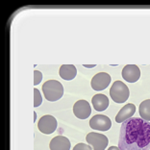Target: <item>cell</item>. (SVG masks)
<instances>
[{
    "mask_svg": "<svg viewBox=\"0 0 150 150\" xmlns=\"http://www.w3.org/2000/svg\"><path fill=\"white\" fill-rule=\"evenodd\" d=\"M120 150H150V122L141 117L124 121L119 131Z\"/></svg>",
    "mask_w": 150,
    "mask_h": 150,
    "instance_id": "obj_1",
    "label": "cell"
},
{
    "mask_svg": "<svg viewBox=\"0 0 150 150\" xmlns=\"http://www.w3.org/2000/svg\"><path fill=\"white\" fill-rule=\"evenodd\" d=\"M43 95L48 101L55 102L62 98L64 95L63 85L57 80H48L42 85Z\"/></svg>",
    "mask_w": 150,
    "mask_h": 150,
    "instance_id": "obj_2",
    "label": "cell"
},
{
    "mask_svg": "<svg viewBox=\"0 0 150 150\" xmlns=\"http://www.w3.org/2000/svg\"><path fill=\"white\" fill-rule=\"evenodd\" d=\"M130 95L129 88L121 81H115L110 88V96L115 103H125Z\"/></svg>",
    "mask_w": 150,
    "mask_h": 150,
    "instance_id": "obj_3",
    "label": "cell"
},
{
    "mask_svg": "<svg viewBox=\"0 0 150 150\" xmlns=\"http://www.w3.org/2000/svg\"><path fill=\"white\" fill-rule=\"evenodd\" d=\"M86 141L88 144L93 146V150H105L109 144V139L106 136L96 132L88 133Z\"/></svg>",
    "mask_w": 150,
    "mask_h": 150,
    "instance_id": "obj_4",
    "label": "cell"
},
{
    "mask_svg": "<svg viewBox=\"0 0 150 150\" xmlns=\"http://www.w3.org/2000/svg\"><path fill=\"white\" fill-rule=\"evenodd\" d=\"M57 126H58L57 119L50 115H42L39 120V122H38V128H39L40 132H42V134L45 135H50L55 132Z\"/></svg>",
    "mask_w": 150,
    "mask_h": 150,
    "instance_id": "obj_5",
    "label": "cell"
},
{
    "mask_svg": "<svg viewBox=\"0 0 150 150\" xmlns=\"http://www.w3.org/2000/svg\"><path fill=\"white\" fill-rule=\"evenodd\" d=\"M90 126L93 130L108 131L112 127V121L107 115H96L91 117V119L90 120Z\"/></svg>",
    "mask_w": 150,
    "mask_h": 150,
    "instance_id": "obj_6",
    "label": "cell"
},
{
    "mask_svg": "<svg viewBox=\"0 0 150 150\" xmlns=\"http://www.w3.org/2000/svg\"><path fill=\"white\" fill-rule=\"evenodd\" d=\"M111 83V76L106 72L95 74L91 81V86L94 91H103Z\"/></svg>",
    "mask_w": 150,
    "mask_h": 150,
    "instance_id": "obj_7",
    "label": "cell"
},
{
    "mask_svg": "<svg viewBox=\"0 0 150 150\" xmlns=\"http://www.w3.org/2000/svg\"><path fill=\"white\" fill-rule=\"evenodd\" d=\"M73 114L79 119H87L91 114V107L87 100H78L73 105Z\"/></svg>",
    "mask_w": 150,
    "mask_h": 150,
    "instance_id": "obj_8",
    "label": "cell"
},
{
    "mask_svg": "<svg viewBox=\"0 0 150 150\" xmlns=\"http://www.w3.org/2000/svg\"><path fill=\"white\" fill-rule=\"evenodd\" d=\"M122 78L129 82V83H135L141 77V69L138 66L135 64H127L122 69Z\"/></svg>",
    "mask_w": 150,
    "mask_h": 150,
    "instance_id": "obj_9",
    "label": "cell"
},
{
    "mask_svg": "<svg viewBox=\"0 0 150 150\" xmlns=\"http://www.w3.org/2000/svg\"><path fill=\"white\" fill-rule=\"evenodd\" d=\"M136 112V106L133 103H129L124 105L120 109V111L115 115V121L117 123H123L124 121L130 119Z\"/></svg>",
    "mask_w": 150,
    "mask_h": 150,
    "instance_id": "obj_10",
    "label": "cell"
},
{
    "mask_svg": "<svg viewBox=\"0 0 150 150\" xmlns=\"http://www.w3.org/2000/svg\"><path fill=\"white\" fill-rule=\"evenodd\" d=\"M49 148L50 150H70V142L67 137L57 136L51 139Z\"/></svg>",
    "mask_w": 150,
    "mask_h": 150,
    "instance_id": "obj_11",
    "label": "cell"
},
{
    "mask_svg": "<svg viewBox=\"0 0 150 150\" xmlns=\"http://www.w3.org/2000/svg\"><path fill=\"white\" fill-rule=\"evenodd\" d=\"M91 103L97 112H103L109 107V98L105 94L98 93L91 98Z\"/></svg>",
    "mask_w": 150,
    "mask_h": 150,
    "instance_id": "obj_12",
    "label": "cell"
},
{
    "mask_svg": "<svg viewBox=\"0 0 150 150\" xmlns=\"http://www.w3.org/2000/svg\"><path fill=\"white\" fill-rule=\"evenodd\" d=\"M59 75L62 79L66 81L73 80L77 75V69L73 64H63L60 67Z\"/></svg>",
    "mask_w": 150,
    "mask_h": 150,
    "instance_id": "obj_13",
    "label": "cell"
},
{
    "mask_svg": "<svg viewBox=\"0 0 150 150\" xmlns=\"http://www.w3.org/2000/svg\"><path fill=\"white\" fill-rule=\"evenodd\" d=\"M139 112L141 118L146 121H150V99L144 100L139 104Z\"/></svg>",
    "mask_w": 150,
    "mask_h": 150,
    "instance_id": "obj_14",
    "label": "cell"
},
{
    "mask_svg": "<svg viewBox=\"0 0 150 150\" xmlns=\"http://www.w3.org/2000/svg\"><path fill=\"white\" fill-rule=\"evenodd\" d=\"M42 103V97L38 88H34V107H39Z\"/></svg>",
    "mask_w": 150,
    "mask_h": 150,
    "instance_id": "obj_15",
    "label": "cell"
},
{
    "mask_svg": "<svg viewBox=\"0 0 150 150\" xmlns=\"http://www.w3.org/2000/svg\"><path fill=\"white\" fill-rule=\"evenodd\" d=\"M42 80V73L39 70H35L34 71V85L37 86L39 85Z\"/></svg>",
    "mask_w": 150,
    "mask_h": 150,
    "instance_id": "obj_16",
    "label": "cell"
},
{
    "mask_svg": "<svg viewBox=\"0 0 150 150\" xmlns=\"http://www.w3.org/2000/svg\"><path fill=\"white\" fill-rule=\"evenodd\" d=\"M73 150H93L90 144H77L73 147Z\"/></svg>",
    "mask_w": 150,
    "mask_h": 150,
    "instance_id": "obj_17",
    "label": "cell"
},
{
    "mask_svg": "<svg viewBox=\"0 0 150 150\" xmlns=\"http://www.w3.org/2000/svg\"><path fill=\"white\" fill-rule=\"evenodd\" d=\"M108 150H120L119 149V147H117V146H111V147H109Z\"/></svg>",
    "mask_w": 150,
    "mask_h": 150,
    "instance_id": "obj_18",
    "label": "cell"
},
{
    "mask_svg": "<svg viewBox=\"0 0 150 150\" xmlns=\"http://www.w3.org/2000/svg\"><path fill=\"white\" fill-rule=\"evenodd\" d=\"M84 67H87V69H93V67H95V64H90V66L88 64H84Z\"/></svg>",
    "mask_w": 150,
    "mask_h": 150,
    "instance_id": "obj_19",
    "label": "cell"
},
{
    "mask_svg": "<svg viewBox=\"0 0 150 150\" xmlns=\"http://www.w3.org/2000/svg\"><path fill=\"white\" fill-rule=\"evenodd\" d=\"M36 118H37V114L34 112V121H36Z\"/></svg>",
    "mask_w": 150,
    "mask_h": 150,
    "instance_id": "obj_20",
    "label": "cell"
}]
</instances>
